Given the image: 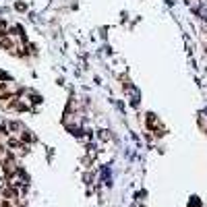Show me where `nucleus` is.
Returning a JSON list of instances; mask_svg holds the SVG:
<instances>
[{
	"label": "nucleus",
	"mask_w": 207,
	"mask_h": 207,
	"mask_svg": "<svg viewBox=\"0 0 207 207\" xmlns=\"http://www.w3.org/2000/svg\"><path fill=\"white\" fill-rule=\"evenodd\" d=\"M0 48H4V50L15 48V41L11 40V35H2V37H0Z\"/></svg>",
	"instance_id": "obj_1"
},
{
	"label": "nucleus",
	"mask_w": 207,
	"mask_h": 207,
	"mask_svg": "<svg viewBox=\"0 0 207 207\" xmlns=\"http://www.w3.org/2000/svg\"><path fill=\"white\" fill-rule=\"evenodd\" d=\"M8 147H13V149H23V151H25V145L21 143L19 139H8Z\"/></svg>",
	"instance_id": "obj_2"
},
{
	"label": "nucleus",
	"mask_w": 207,
	"mask_h": 207,
	"mask_svg": "<svg viewBox=\"0 0 207 207\" xmlns=\"http://www.w3.org/2000/svg\"><path fill=\"white\" fill-rule=\"evenodd\" d=\"M8 131H13V133L21 131V122H17V120H13V122H8Z\"/></svg>",
	"instance_id": "obj_3"
},
{
	"label": "nucleus",
	"mask_w": 207,
	"mask_h": 207,
	"mask_svg": "<svg viewBox=\"0 0 207 207\" xmlns=\"http://www.w3.org/2000/svg\"><path fill=\"white\" fill-rule=\"evenodd\" d=\"M0 193H2V197H6V199H8V197H13V195L17 193V191H13V188H2Z\"/></svg>",
	"instance_id": "obj_4"
},
{
	"label": "nucleus",
	"mask_w": 207,
	"mask_h": 207,
	"mask_svg": "<svg viewBox=\"0 0 207 207\" xmlns=\"http://www.w3.org/2000/svg\"><path fill=\"white\" fill-rule=\"evenodd\" d=\"M0 135H4V137H8V135H11V131H8V124H0Z\"/></svg>",
	"instance_id": "obj_5"
},
{
	"label": "nucleus",
	"mask_w": 207,
	"mask_h": 207,
	"mask_svg": "<svg viewBox=\"0 0 207 207\" xmlns=\"http://www.w3.org/2000/svg\"><path fill=\"white\" fill-rule=\"evenodd\" d=\"M21 139H23L25 143H29V141H33V137H31L29 133H23V135H21Z\"/></svg>",
	"instance_id": "obj_6"
},
{
	"label": "nucleus",
	"mask_w": 207,
	"mask_h": 207,
	"mask_svg": "<svg viewBox=\"0 0 207 207\" xmlns=\"http://www.w3.org/2000/svg\"><path fill=\"white\" fill-rule=\"evenodd\" d=\"M19 33H21V27H13L8 31V35H19Z\"/></svg>",
	"instance_id": "obj_7"
},
{
	"label": "nucleus",
	"mask_w": 207,
	"mask_h": 207,
	"mask_svg": "<svg viewBox=\"0 0 207 207\" xmlns=\"http://www.w3.org/2000/svg\"><path fill=\"white\" fill-rule=\"evenodd\" d=\"M4 27H6V21H2V19H0V29H4Z\"/></svg>",
	"instance_id": "obj_8"
},
{
	"label": "nucleus",
	"mask_w": 207,
	"mask_h": 207,
	"mask_svg": "<svg viewBox=\"0 0 207 207\" xmlns=\"http://www.w3.org/2000/svg\"><path fill=\"white\" fill-rule=\"evenodd\" d=\"M0 89H6V83H2V81H0Z\"/></svg>",
	"instance_id": "obj_9"
},
{
	"label": "nucleus",
	"mask_w": 207,
	"mask_h": 207,
	"mask_svg": "<svg viewBox=\"0 0 207 207\" xmlns=\"http://www.w3.org/2000/svg\"><path fill=\"white\" fill-rule=\"evenodd\" d=\"M4 151H6V149H4V147L0 145V155H4Z\"/></svg>",
	"instance_id": "obj_10"
},
{
	"label": "nucleus",
	"mask_w": 207,
	"mask_h": 207,
	"mask_svg": "<svg viewBox=\"0 0 207 207\" xmlns=\"http://www.w3.org/2000/svg\"><path fill=\"white\" fill-rule=\"evenodd\" d=\"M2 207H11V205H8V203H6V201H2Z\"/></svg>",
	"instance_id": "obj_11"
}]
</instances>
